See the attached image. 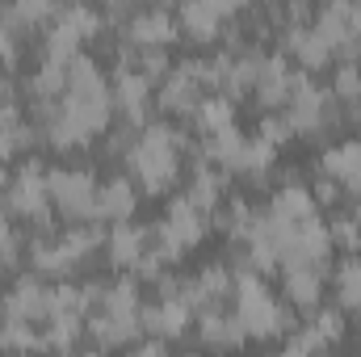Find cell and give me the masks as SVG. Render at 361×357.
<instances>
[{
	"label": "cell",
	"instance_id": "obj_1",
	"mask_svg": "<svg viewBox=\"0 0 361 357\" xmlns=\"http://www.w3.org/2000/svg\"><path fill=\"white\" fill-rule=\"evenodd\" d=\"M47 202H51V193H47V169L38 160H25L13 173V181H8V189L0 198V210L13 214V219L34 223L38 231H51V206Z\"/></svg>",
	"mask_w": 361,
	"mask_h": 357
},
{
	"label": "cell",
	"instance_id": "obj_2",
	"mask_svg": "<svg viewBox=\"0 0 361 357\" xmlns=\"http://www.w3.org/2000/svg\"><path fill=\"white\" fill-rule=\"evenodd\" d=\"M97 177L92 169H51L47 173V193L55 210L72 223H97Z\"/></svg>",
	"mask_w": 361,
	"mask_h": 357
},
{
	"label": "cell",
	"instance_id": "obj_3",
	"mask_svg": "<svg viewBox=\"0 0 361 357\" xmlns=\"http://www.w3.org/2000/svg\"><path fill=\"white\" fill-rule=\"evenodd\" d=\"M4 320H25V324H47L51 320V286L38 273H21L13 290L0 298Z\"/></svg>",
	"mask_w": 361,
	"mask_h": 357
},
{
	"label": "cell",
	"instance_id": "obj_4",
	"mask_svg": "<svg viewBox=\"0 0 361 357\" xmlns=\"http://www.w3.org/2000/svg\"><path fill=\"white\" fill-rule=\"evenodd\" d=\"M177 34H180V25H177V13L173 8H139L135 17H130V25L126 30H118V38L122 42H130V47H173L177 42Z\"/></svg>",
	"mask_w": 361,
	"mask_h": 357
},
{
	"label": "cell",
	"instance_id": "obj_5",
	"mask_svg": "<svg viewBox=\"0 0 361 357\" xmlns=\"http://www.w3.org/2000/svg\"><path fill=\"white\" fill-rule=\"evenodd\" d=\"M235 17H240V4H227V0H202V4H180L177 8V25L197 42L219 38L223 25L235 21Z\"/></svg>",
	"mask_w": 361,
	"mask_h": 357
},
{
	"label": "cell",
	"instance_id": "obj_6",
	"mask_svg": "<svg viewBox=\"0 0 361 357\" xmlns=\"http://www.w3.org/2000/svg\"><path fill=\"white\" fill-rule=\"evenodd\" d=\"M109 101H114V114L126 118V126L143 131L152 118H147V105H152V85L139 76V72H114V85H109Z\"/></svg>",
	"mask_w": 361,
	"mask_h": 357
},
{
	"label": "cell",
	"instance_id": "obj_7",
	"mask_svg": "<svg viewBox=\"0 0 361 357\" xmlns=\"http://www.w3.org/2000/svg\"><path fill=\"white\" fill-rule=\"evenodd\" d=\"M193 311L185 307V298H156V303H143L139 307V324H143V337H156V341H173L189 328Z\"/></svg>",
	"mask_w": 361,
	"mask_h": 357
},
{
	"label": "cell",
	"instance_id": "obj_8",
	"mask_svg": "<svg viewBox=\"0 0 361 357\" xmlns=\"http://www.w3.org/2000/svg\"><path fill=\"white\" fill-rule=\"evenodd\" d=\"M206 92H202V85L193 80V72H189V59H180V63H173V72L160 80V92H156V101H160V109H169V114H193L197 109V101H202Z\"/></svg>",
	"mask_w": 361,
	"mask_h": 357
},
{
	"label": "cell",
	"instance_id": "obj_9",
	"mask_svg": "<svg viewBox=\"0 0 361 357\" xmlns=\"http://www.w3.org/2000/svg\"><path fill=\"white\" fill-rule=\"evenodd\" d=\"M135 202H139V189H135V181H130V177L105 181V185L97 189V223H105V227L130 223Z\"/></svg>",
	"mask_w": 361,
	"mask_h": 357
},
{
	"label": "cell",
	"instance_id": "obj_10",
	"mask_svg": "<svg viewBox=\"0 0 361 357\" xmlns=\"http://www.w3.org/2000/svg\"><path fill=\"white\" fill-rule=\"evenodd\" d=\"M290 76H294V68H290V59L281 55V51H273L265 55V68H261V80H257V101L265 105V109H277V105H286L290 101Z\"/></svg>",
	"mask_w": 361,
	"mask_h": 357
},
{
	"label": "cell",
	"instance_id": "obj_11",
	"mask_svg": "<svg viewBox=\"0 0 361 357\" xmlns=\"http://www.w3.org/2000/svg\"><path fill=\"white\" fill-rule=\"evenodd\" d=\"M105 253H109V265L118 269H135L147 253V227H135V223H118L109 227L105 236Z\"/></svg>",
	"mask_w": 361,
	"mask_h": 357
},
{
	"label": "cell",
	"instance_id": "obj_12",
	"mask_svg": "<svg viewBox=\"0 0 361 357\" xmlns=\"http://www.w3.org/2000/svg\"><path fill=\"white\" fill-rule=\"evenodd\" d=\"M197 332H202V341L214 345V349H240L244 337H248L235 311H202V315H197Z\"/></svg>",
	"mask_w": 361,
	"mask_h": 357
},
{
	"label": "cell",
	"instance_id": "obj_13",
	"mask_svg": "<svg viewBox=\"0 0 361 357\" xmlns=\"http://www.w3.org/2000/svg\"><path fill=\"white\" fill-rule=\"evenodd\" d=\"M269 214H273V219H281V223H294V227H298V223L315 219V198H311V189H307V185L286 181V185L273 193Z\"/></svg>",
	"mask_w": 361,
	"mask_h": 357
},
{
	"label": "cell",
	"instance_id": "obj_14",
	"mask_svg": "<svg viewBox=\"0 0 361 357\" xmlns=\"http://www.w3.org/2000/svg\"><path fill=\"white\" fill-rule=\"evenodd\" d=\"M189 122H193V131H197L202 139H210V135L235 126V105H231L227 97H219V92H206V97L197 101V109L189 114Z\"/></svg>",
	"mask_w": 361,
	"mask_h": 357
},
{
	"label": "cell",
	"instance_id": "obj_15",
	"mask_svg": "<svg viewBox=\"0 0 361 357\" xmlns=\"http://www.w3.org/2000/svg\"><path fill=\"white\" fill-rule=\"evenodd\" d=\"M286 303L294 307V311H319V298H324V273H315V269H290L286 273Z\"/></svg>",
	"mask_w": 361,
	"mask_h": 357
},
{
	"label": "cell",
	"instance_id": "obj_16",
	"mask_svg": "<svg viewBox=\"0 0 361 357\" xmlns=\"http://www.w3.org/2000/svg\"><path fill=\"white\" fill-rule=\"evenodd\" d=\"M80 332H85V320L80 315H51L47 328H42V349L59 357H72L80 345Z\"/></svg>",
	"mask_w": 361,
	"mask_h": 357
},
{
	"label": "cell",
	"instance_id": "obj_17",
	"mask_svg": "<svg viewBox=\"0 0 361 357\" xmlns=\"http://www.w3.org/2000/svg\"><path fill=\"white\" fill-rule=\"evenodd\" d=\"M139 307H143L139 277H118V282L105 286V298H101L97 311H105V315H139Z\"/></svg>",
	"mask_w": 361,
	"mask_h": 357
},
{
	"label": "cell",
	"instance_id": "obj_18",
	"mask_svg": "<svg viewBox=\"0 0 361 357\" xmlns=\"http://www.w3.org/2000/svg\"><path fill=\"white\" fill-rule=\"evenodd\" d=\"M336 303L345 315H357L361 320V261L357 257H345L336 269Z\"/></svg>",
	"mask_w": 361,
	"mask_h": 357
},
{
	"label": "cell",
	"instance_id": "obj_19",
	"mask_svg": "<svg viewBox=\"0 0 361 357\" xmlns=\"http://www.w3.org/2000/svg\"><path fill=\"white\" fill-rule=\"evenodd\" d=\"M0 349H8V353H17V357L42 353V332L34 324H25V320H4L0 324Z\"/></svg>",
	"mask_w": 361,
	"mask_h": 357
},
{
	"label": "cell",
	"instance_id": "obj_20",
	"mask_svg": "<svg viewBox=\"0 0 361 357\" xmlns=\"http://www.w3.org/2000/svg\"><path fill=\"white\" fill-rule=\"evenodd\" d=\"M273 164H277V147H269V143H265V139H257V135H248V143H244V156H240V169H235V173L261 181Z\"/></svg>",
	"mask_w": 361,
	"mask_h": 357
},
{
	"label": "cell",
	"instance_id": "obj_21",
	"mask_svg": "<svg viewBox=\"0 0 361 357\" xmlns=\"http://www.w3.org/2000/svg\"><path fill=\"white\" fill-rule=\"evenodd\" d=\"M59 21L85 42V38H97L101 34V13L89 8V4H68V8H59Z\"/></svg>",
	"mask_w": 361,
	"mask_h": 357
},
{
	"label": "cell",
	"instance_id": "obj_22",
	"mask_svg": "<svg viewBox=\"0 0 361 357\" xmlns=\"http://www.w3.org/2000/svg\"><path fill=\"white\" fill-rule=\"evenodd\" d=\"M328 236H332V248H345L349 257L361 253V223L353 214H336V219L328 223Z\"/></svg>",
	"mask_w": 361,
	"mask_h": 357
},
{
	"label": "cell",
	"instance_id": "obj_23",
	"mask_svg": "<svg viewBox=\"0 0 361 357\" xmlns=\"http://www.w3.org/2000/svg\"><path fill=\"white\" fill-rule=\"evenodd\" d=\"M328 345H336L341 337H345V311L341 307H319V311H311V320H307Z\"/></svg>",
	"mask_w": 361,
	"mask_h": 357
},
{
	"label": "cell",
	"instance_id": "obj_24",
	"mask_svg": "<svg viewBox=\"0 0 361 357\" xmlns=\"http://www.w3.org/2000/svg\"><path fill=\"white\" fill-rule=\"evenodd\" d=\"M290 135H294V131H290V122H286L281 114H269V118L261 122V131H257V139H265L269 147H281Z\"/></svg>",
	"mask_w": 361,
	"mask_h": 357
},
{
	"label": "cell",
	"instance_id": "obj_25",
	"mask_svg": "<svg viewBox=\"0 0 361 357\" xmlns=\"http://www.w3.org/2000/svg\"><path fill=\"white\" fill-rule=\"evenodd\" d=\"M311 198H315V206H336V202L345 198V189H341L336 181H328V177H315V185H311Z\"/></svg>",
	"mask_w": 361,
	"mask_h": 357
},
{
	"label": "cell",
	"instance_id": "obj_26",
	"mask_svg": "<svg viewBox=\"0 0 361 357\" xmlns=\"http://www.w3.org/2000/svg\"><path fill=\"white\" fill-rule=\"evenodd\" d=\"M126 357H169V341L143 337V341H135V345H130V353H126Z\"/></svg>",
	"mask_w": 361,
	"mask_h": 357
},
{
	"label": "cell",
	"instance_id": "obj_27",
	"mask_svg": "<svg viewBox=\"0 0 361 357\" xmlns=\"http://www.w3.org/2000/svg\"><path fill=\"white\" fill-rule=\"evenodd\" d=\"M8 181H13V177H8V173H4V164H0V198H4V189H8Z\"/></svg>",
	"mask_w": 361,
	"mask_h": 357
},
{
	"label": "cell",
	"instance_id": "obj_28",
	"mask_svg": "<svg viewBox=\"0 0 361 357\" xmlns=\"http://www.w3.org/2000/svg\"><path fill=\"white\" fill-rule=\"evenodd\" d=\"M353 219H357V223H361V202H357V214H353Z\"/></svg>",
	"mask_w": 361,
	"mask_h": 357
},
{
	"label": "cell",
	"instance_id": "obj_29",
	"mask_svg": "<svg viewBox=\"0 0 361 357\" xmlns=\"http://www.w3.org/2000/svg\"><path fill=\"white\" fill-rule=\"evenodd\" d=\"M80 357H101V353H97V349H92V353H80Z\"/></svg>",
	"mask_w": 361,
	"mask_h": 357
},
{
	"label": "cell",
	"instance_id": "obj_30",
	"mask_svg": "<svg viewBox=\"0 0 361 357\" xmlns=\"http://www.w3.org/2000/svg\"><path fill=\"white\" fill-rule=\"evenodd\" d=\"M180 357H197V353H180Z\"/></svg>",
	"mask_w": 361,
	"mask_h": 357
}]
</instances>
